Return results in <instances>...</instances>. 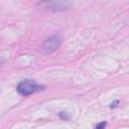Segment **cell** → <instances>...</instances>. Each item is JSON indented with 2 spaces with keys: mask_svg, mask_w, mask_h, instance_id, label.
<instances>
[{
  "mask_svg": "<svg viewBox=\"0 0 129 129\" xmlns=\"http://www.w3.org/2000/svg\"><path fill=\"white\" fill-rule=\"evenodd\" d=\"M16 90L21 96H29L35 92L44 90V86L38 85L33 80H24L17 85Z\"/></svg>",
  "mask_w": 129,
  "mask_h": 129,
  "instance_id": "cell-1",
  "label": "cell"
},
{
  "mask_svg": "<svg viewBox=\"0 0 129 129\" xmlns=\"http://www.w3.org/2000/svg\"><path fill=\"white\" fill-rule=\"evenodd\" d=\"M60 43H61L60 37L58 35H52L48 37L46 40H44V42L41 45V49L45 53H51L59 47Z\"/></svg>",
  "mask_w": 129,
  "mask_h": 129,
  "instance_id": "cell-2",
  "label": "cell"
},
{
  "mask_svg": "<svg viewBox=\"0 0 129 129\" xmlns=\"http://www.w3.org/2000/svg\"><path fill=\"white\" fill-rule=\"evenodd\" d=\"M106 126H107V122L106 121H102V122H100V123L97 124V126H96L95 129H105Z\"/></svg>",
  "mask_w": 129,
  "mask_h": 129,
  "instance_id": "cell-3",
  "label": "cell"
},
{
  "mask_svg": "<svg viewBox=\"0 0 129 129\" xmlns=\"http://www.w3.org/2000/svg\"><path fill=\"white\" fill-rule=\"evenodd\" d=\"M59 116H60V118H62V119H69V116H66V114H63V112H60V113H59Z\"/></svg>",
  "mask_w": 129,
  "mask_h": 129,
  "instance_id": "cell-4",
  "label": "cell"
},
{
  "mask_svg": "<svg viewBox=\"0 0 129 129\" xmlns=\"http://www.w3.org/2000/svg\"><path fill=\"white\" fill-rule=\"evenodd\" d=\"M118 103H119L118 101H115L114 103H112V104H111V108H115V107L117 106V104H118Z\"/></svg>",
  "mask_w": 129,
  "mask_h": 129,
  "instance_id": "cell-5",
  "label": "cell"
}]
</instances>
